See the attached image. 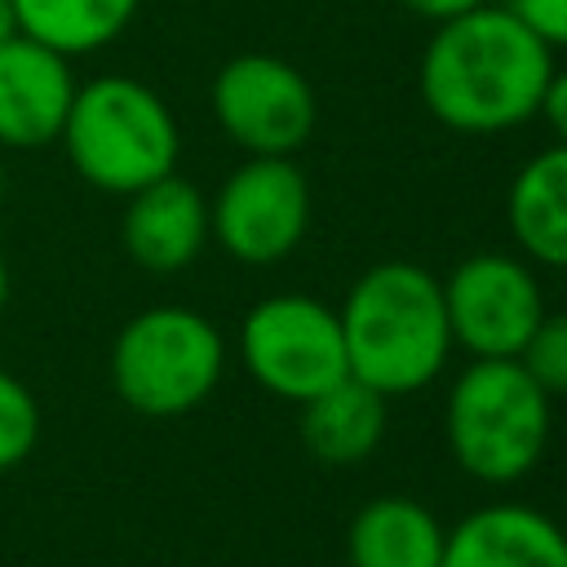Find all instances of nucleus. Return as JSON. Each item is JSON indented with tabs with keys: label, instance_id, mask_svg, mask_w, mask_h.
I'll use <instances>...</instances> for the list:
<instances>
[{
	"label": "nucleus",
	"instance_id": "nucleus-2",
	"mask_svg": "<svg viewBox=\"0 0 567 567\" xmlns=\"http://www.w3.org/2000/svg\"><path fill=\"white\" fill-rule=\"evenodd\" d=\"M350 377L385 399L430 385L452 350L443 284L412 261H381L354 279L337 310Z\"/></svg>",
	"mask_w": 567,
	"mask_h": 567
},
{
	"label": "nucleus",
	"instance_id": "nucleus-13",
	"mask_svg": "<svg viewBox=\"0 0 567 567\" xmlns=\"http://www.w3.org/2000/svg\"><path fill=\"white\" fill-rule=\"evenodd\" d=\"M385 421H390L385 394L363 385L359 377H341L337 385L301 403V443L319 461L350 465L377 452Z\"/></svg>",
	"mask_w": 567,
	"mask_h": 567
},
{
	"label": "nucleus",
	"instance_id": "nucleus-11",
	"mask_svg": "<svg viewBox=\"0 0 567 567\" xmlns=\"http://www.w3.org/2000/svg\"><path fill=\"white\" fill-rule=\"evenodd\" d=\"M124 252L151 270V275H173L199 257L208 244V204L199 186H190L177 173L155 177L151 186L128 195L124 208Z\"/></svg>",
	"mask_w": 567,
	"mask_h": 567
},
{
	"label": "nucleus",
	"instance_id": "nucleus-21",
	"mask_svg": "<svg viewBox=\"0 0 567 567\" xmlns=\"http://www.w3.org/2000/svg\"><path fill=\"white\" fill-rule=\"evenodd\" d=\"M403 9H412L416 18H430V22H447L456 13H470L478 4H492V0H399Z\"/></svg>",
	"mask_w": 567,
	"mask_h": 567
},
{
	"label": "nucleus",
	"instance_id": "nucleus-4",
	"mask_svg": "<svg viewBox=\"0 0 567 567\" xmlns=\"http://www.w3.org/2000/svg\"><path fill=\"white\" fill-rule=\"evenodd\" d=\"M549 443V394L518 359H474L447 394V447L478 483H518Z\"/></svg>",
	"mask_w": 567,
	"mask_h": 567
},
{
	"label": "nucleus",
	"instance_id": "nucleus-9",
	"mask_svg": "<svg viewBox=\"0 0 567 567\" xmlns=\"http://www.w3.org/2000/svg\"><path fill=\"white\" fill-rule=\"evenodd\" d=\"M443 310L452 346H465L474 359H518L545 315L536 275L505 252L465 257L443 284Z\"/></svg>",
	"mask_w": 567,
	"mask_h": 567
},
{
	"label": "nucleus",
	"instance_id": "nucleus-15",
	"mask_svg": "<svg viewBox=\"0 0 567 567\" xmlns=\"http://www.w3.org/2000/svg\"><path fill=\"white\" fill-rule=\"evenodd\" d=\"M447 532L412 496H377L350 523V567H439Z\"/></svg>",
	"mask_w": 567,
	"mask_h": 567
},
{
	"label": "nucleus",
	"instance_id": "nucleus-14",
	"mask_svg": "<svg viewBox=\"0 0 567 567\" xmlns=\"http://www.w3.org/2000/svg\"><path fill=\"white\" fill-rule=\"evenodd\" d=\"M505 213L532 261L567 270V142H554L518 168Z\"/></svg>",
	"mask_w": 567,
	"mask_h": 567
},
{
	"label": "nucleus",
	"instance_id": "nucleus-22",
	"mask_svg": "<svg viewBox=\"0 0 567 567\" xmlns=\"http://www.w3.org/2000/svg\"><path fill=\"white\" fill-rule=\"evenodd\" d=\"M9 35H18V18H13V4L0 0V44H4Z\"/></svg>",
	"mask_w": 567,
	"mask_h": 567
},
{
	"label": "nucleus",
	"instance_id": "nucleus-7",
	"mask_svg": "<svg viewBox=\"0 0 567 567\" xmlns=\"http://www.w3.org/2000/svg\"><path fill=\"white\" fill-rule=\"evenodd\" d=\"M306 226L310 186L288 155H252L221 182L208 208V235L244 266H270L288 257Z\"/></svg>",
	"mask_w": 567,
	"mask_h": 567
},
{
	"label": "nucleus",
	"instance_id": "nucleus-17",
	"mask_svg": "<svg viewBox=\"0 0 567 567\" xmlns=\"http://www.w3.org/2000/svg\"><path fill=\"white\" fill-rule=\"evenodd\" d=\"M40 439V408L31 390L0 368V474L22 465Z\"/></svg>",
	"mask_w": 567,
	"mask_h": 567
},
{
	"label": "nucleus",
	"instance_id": "nucleus-3",
	"mask_svg": "<svg viewBox=\"0 0 567 567\" xmlns=\"http://www.w3.org/2000/svg\"><path fill=\"white\" fill-rule=\"evenodd\" d=\"M58 142L66 146L71 168L106 195H133L173 173L182 146L164 97L133 75L75 84Z\"/></svg>",
	"mask_w": 567,
	"mask_h": 567
},
{
	"label": "nucleus",
	"instance_id": "nucleus-12",
	"mask_svg": "<svg viewBox=\"0 0 567 567\" xmlns=\"http://www.w3.org/2000/svg\"><path fill=\"white\" fill-rule=\"evenodd\" d=\"M439 567H567V532L532 505H483L447 532Z\"/></svg>",
	"mask_w": 567,
	"mask_h": 567
},
{
	"label": "nucleus",
	"instance_id": "nucleus-23",
	"mask_svg": "<svg viewBox=\"0 0 567 567\" xmlns=\"http://www.w3.org/2000/svg\"><path fill=\"white\" fill-rule=\"evenodd\" d=\"M9 301V266H4V252H0V310Z\"/></svg>",
	"mask_w": 567,
	"mask_h": 567
},
{
	"label": "nucleus",
	"instance_id": "nucleus-5",
	"mask_svg": "<svg viewBox=\"0 0 567 567\" xmlns=\"http://www.w3.org/2000/svg\"><path fill=\"white\" fill-rule=\"evenodd\" d=\"M221 332L182 306L133 315L111 346V385L142 416H182L221 381Z\"/></svg>",
	"mask_w": 567,
	"mask_h": 567
},
{
	"label": "nucleus",
	"instance_id": "nucleus-1",
	"mask_svg": "<svg viewBox=\"0 0 567 567\" xmlns=\"http://www.w3.org/2000/svg\"><path fill=\"white\" fill-rule=\"evenodd\" d=\"M554 75L549 44L509 9L478 4L439 22L421 58V97L456 133H505L540 111Z\"/></svg>",
	"mask_w": 567,
	"mask_h": 567
},
{
	"label": "nucleus",
	"instance_id": "nucleus-10",
	"mask_svg": "<svg viewBox=\"0 0 567 567\" xmlns=\"http://www.w3.org/2000/svg\"><path fill=\"white\" fill-rule=\"evenodd\" d=\"M71 97H75L71 58H62L58 49L22 31L0 44V142L4 146L35 151L58 142Z\"/></svg>",
	"mask_w": 567,
	"mask_h": 567
},
{
	"label": "nucleus",
	"instance_id": "nucleus-19",
	"mask_svg": "<svg viewBox=\"0 0 567 567\" xmlns=\"http://www.w3.org/2000/svg\"><path fill=\"white\" fill-rule=\"evenodd\" d=\"M532 35H540L549 49L567 44V0H509L505 4Z\"/></svg>",
	"mask_w": 567,
	"mask_h": 567
},
{
	"label": "nucleus",
	"instance_id": "nucleus-16",
	"mask_svg": "<svg viewBox=\"0 0 567 567\" xmlns=\"http://www.w3.org/2000/svg\"><path fill=\"white\" fill-rule=\"evenodd\" d=\"M18 31L58 49L62 58L111 44L137 13L142 0H9Z\"/></svg>",
	"mask_w": 567,
	"mask_h": 567
},
{
	"label": "nucleus",
	"instance_id": "nucleus-24",
	"mask_svg": "<svg viewBox=\"0 0 567 567\" xmlns=\"http://www.w3.org/2000/svg\"><path fill=\"white\" fill-rule=\"evenodd\" d=\"M4 186H9V182H4V164H0V199H4Z\"/></svg>",
	"mask_w": 567,
	"mask_h": 567
},
{
	"label": "nucleus",
	"instance_id": "nucleus-8",
	"mask_svg": "<svg viewBox=\"0 0 567 567\" xmlns=\"http://www.w3.org/2000/svg\"><path fill=\"white\" fill-rule=\"evenodd\" d=\"M213 115L248 155H292L310 137L319 102L310 80L284 58L239 53L213 80Z\"/></svg>",
	"mask_w": 567,
	"mask_h": 567
},
{
	"label": "nucleus",
	"instance_id": "nucleus-6",
	"mask_svg": "<svg viewBox=\"0 0 567 567\" xmlns=\"http://www.w3.org/2000/svg\"><path fill=\"white\" fill-rule=\"evenodd\" d=\"M239 350L252 381L292 403H306L350 377L337 310L306 292H279L252 306L239 332Z\"/></svg>",
	"mask_w": 567,
	"mask_h": 567
},
{
	"label": "nucleus",
	"instance_id": "nucleus-18",
	"mask_svg": "<svg viewBox=\"0 0 567 567\" xmlns=\"http://www.w3.org/2000/svg\"><path fill=\"white\" fill-rule=\"evenodd\" d=\"M518 363L545 394H567V315H540Z\"/></svg>",
	"mask_w": 567,
	"mask_h": 567
},
{
	"label": "nucleus",
	"instance_id": "nucleus-20",
	"mask_svg": "<svg viewBox=\"0 0 567 567\" xmlns=\"http://www.w3.org/2000/svg\"><path fill=\"white\" fill-rule=\"evenodd\" d=\"M540 115L549 120L554 137L567 142V71H554V75H549L545 97H540Z\"/></svg>",
	"mask_w": 567,
	"mask_h": 567
}]
</instances>
